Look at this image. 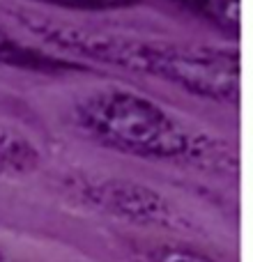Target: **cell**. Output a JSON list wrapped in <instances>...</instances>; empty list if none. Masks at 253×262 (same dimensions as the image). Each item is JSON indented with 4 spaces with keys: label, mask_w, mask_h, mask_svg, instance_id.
<instances>
[{
    "label": "cell",
    "mask_w": 253,
    "mask_h": 262,
    "mask_svg": "<svg viewBox=\"0 0 253 262\" xmlns=\"http://www.w3.org/2000/svg\"><path fill=\"white\" fill-rule=\"evenodd\" d=\"M37 166V149L21 134L0 127V170L26 172Z\"/></svg>",
    "instance_id": "obj_4"
},
{
    "label": "cell",
    "mask_w": 253,
    "mask_h": 262,
    "mask_svg": "<svg viewBox=\"0 0 253 262\" xmlns=\"http://www.w3.org/2000/svg\"><path fill=\"white\" fill-rule=\"evenodd\" d=\"M150 262H217V260H212L205 253H198V251L182 249V246H163V249H157L150 255Z\"/></svg>",
    "instance_id": "obj_6"
},
{
    "label": "cell",
    "mask_w": 253,
    "mask_h": 262,
    "mask_svg": "<svg viewBox=\"0 0 253 262\" xmlns=\"http://www.w3.org/2000/svg\"><path fill=\"white\" fill-rule=\"evenodd\" d=\"M182 3L198 9L219 26H226L228 30H240V0H182Z\"/></svg>",
    "instance_id": "obj_5"
},
{
    "label": "cell",
    "mask_w": 253,
    "mask_h": 262,
    "mask_svg": "<svg viewBox=\"0 0 253 262\" xmlns=\"http://www.w3.org/2000/svg\"><path fill=\"white\" fill-rule=\"evenodd\" d=\"M88 195L99 207L136 223H157L168 216V205L161 195L131 182H104L92 186Z\"/></svg>",
    "instance_id": "obj_3"
},
{
    "label": "cell",
    "mask_w": 253,
    "mask_h": 262,
    "mask_svg": "<svg viewBox=\"0 0 253 262\" xmlns=\"http://www.w3.org/2000/svg\"><path fill=\"white\" fill-rule=\"evenodd\" d=\"M0 262H5V255H3V251H0Z\"/></svg>",
    "instance_id": "obj_9"
},
{
    "label": "cell",
    "mask_w": 253,
    "mask_h": 262,
    "mask_svg": "<svg viewBox=\"0 0 253 262\" xmlns=\"http://www.w3.org/2000/svg\"><path fill=\"white\" fill-rule=\"evenodd\" d=\"M74 118L101 145L136 157L184 159L200 147L161 106L134 92L101 90L88 95L76 106Z\"/></svg>",
    "instance_id": "obj_2"
},
{
    "label": "cell",
    "mask_w": 253,
    "mask_h": 262,
    "mask_svg": "<svg viewBox=\"0 0 253 262\" xmlns=\"http://www.w3.org/2000/svg\"><path fill=\"white\" fill-rule=\"evenodd\" d=\"M46 39L67 46L106 64L161 76L194 95L217 101H237L240 97V64L237 55L207 53L168 44H152L109 32H92L67 26L37 28Z\"/></svg>",
    "instance_id": "obj_1"
},
{
    "label": "cell",
    "mask_w": 253,
    "mask_h": 262,
    "mask_svg": "<svg viewBox=\"0 0 253 262\" xmlns=\"http://www.w3.org/2000/svg\"><path fill=\"white\" fill-rule=\"evenodd\" d=\"M0 60H5V62H14V64H21V62L32 64V58L26 53V49L16 46L3 30H0Z\"/></svg>",
    "instance_id": "obj_8"
},
{
    "label": "cell",
    "mask_w": 253,
    "mask_h": 262,
    "mask_svg": "<svg viewBox=\"0 0 253 262\" xmlns=\"http://www.w3.org/2000/svg\"><path fill=\"white\" fill-rule=\"evenodd\" d=\"M46 3L60 5V7H78V9H113L126 7L136 0H46Z\"/></svg>",
    "instance_id": "obj_7"
}]
</instances>
